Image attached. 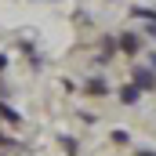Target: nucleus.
<instances>
[{
  "instance_id": "nucleus-9",
  "label": "nucleus",
  "mask_w": 156,
  "mask_h": 156,
  "mask_svg": "<svg viewBox=\"0 0 156 156\" xmlns=\"http://www.w3.org/2000/svg\"><path fill=\"white\" fill-rule=\"evenodd\" d=\"M7 66H11V58H7V55L0 51V73H7Z\"/></svg>"
},
{
  "instance_id": "nucleus-8",
  "label": "nucleus",
  "mask_w": 156,
  "mask_h": 156,
  "mask_svg": "<svg viewBox=\"0 0 156 156\" xmlns=\"http://www.w3.org/2000/svg\"><path fill=\"white\" fill-rule=\"evenodd\" d=\"M113 142H116V145H127V142H131V134H127V131H113Z\"/></svg>"
},
{
  "instance_id": "nucleus-3",
  "label": "nucleus",
  "mask_w": 156,
  "mask_h": 156,
  "mask_svg": "<svg viewBox=\"0 0 156 156\" xmlns=\"http://www.w3.org/2000/svg\"><path fill=\"white\" fill-rule=\"evenodd\" d=\"M83 91H87V94H94V98H102V94H109V83H105L102 76H91L87 83H83Z\"/></svg>"
},
{
  "instance_id": "nucleus-12",
  "label": "nucleus",
  "mask_w": 156,
  "mask_h": 156,
  "mask_svg": "<svg viewBox=\"0 0 156 156\" xmlns=\"http://www.w3.org/2000/svg\"><path fill=\"white\" fill-rule=\"evenodd\" d=\"M153 15H156V7H153Z\"/></svg>"
},
{
  "instance_id": "nucleus-1",
  "label": "nucleus",
  "mask_w": 156,
  "mask_h": 156,
  "mask_svg": "<svg viewBox=\"0 0 156 156\" xmlns=\"http://www.w3.org/2000/svg\"><path fill=\"white\" fill-rule=\"evenodd\" d=\"M131 83H134L142 94H149V91H156V73L149 69V66H138V69L131 73Z\"/></svg>"
},
{
  "instance_id": "nucleus-2",
  "label": "nucleus",
  "mask_w": 156,
  "mask_h": 156,
  "mask_svg": "<svg viewBox=\"0 0 156 156\" xmlns=\"http://www.w3.org/2000/svg\"><path fill=\"white\" fill-rule=\"evenodd\" d=\"M120 51H123V55H138V47H142V40H138V33H131V29H127V33H120Z\"/></svg>"
},
{
  "instance_id": "nucleus-6",
  "label": "nucleus",
  "mask_w": 156,
  "mask_h": 156,
  "mask_svg": "<svg viewBox=\"0 0 156 156\" xmlns=\"http://www.w3.org/2000/svg\"><path fill=\"white\" fill-rule=\"evenodd\" d=\"M62 149H66L69 156H76V153H80V142L73 138V134H62Z\"/></svg>"
},
{
  "instance_id": "nucleus-10",
  "label": "nucleus",
  "mask_w": 156,
  "mask_h": 156,
  "mask_svg": "<svg viewBox=\"0 0 156 156\" xmlns=\"http://www.w3.org/2000/svg\"><path fill=\"white\" fill-rule=\"evenodd\" d=\"M149 69H153V73H156V51H153V55H149Z\"/></svg>"
},
{
  "instance_id": "nucleus-11",
  "label": "nucleus",
  "mask_w": 156,
  "mask_h": 156,
  "mask_svg": "<svg viewBox=\"0 0 156 156\" xmlns=\"http://www.w3.org/2000/svg\"><path fill=\"white\" fill-rule=\"evenodd\" d=\"M138 156H156V153H149V149H142V153H138Z\"/></svg>"
},
{
  "instance_id": "nucleus-7",
  "label": "nucleus",
  "mask_w": 156,
  "mask_h": 156,
  "mask_svg": "<svg viewBox=\"0 0 156 156\" xmlns=\"http://www.w3.org/2000/svg\"><path fill=\"white\" fill-rule=\"evenodd\" d=\"M18 145V138H11V134H0V149H15Z\"/></svg>"
},
{
  "instance_id": "nucleus-5",
  "label": "nucleus",
  "mask_w": 156,
  "mask_h": 156,
  "mask_svg": "<svg viewBox=\"0 0 156 156\" xmlns=\"http://www.w3.org/2000/svg\"><path fill=\"white\" fill-rule=\"evenodd\" d=\"M0 120H4V123H22V113H18V109H11L7 102H0Z\"/></svg>"
},
{
  "instance_id": "nucleus-4",
  "label": "nucleus",
  "mask_w": 156,
  "mask_h": 156,
  "mask_svg": "<svg viewBox=\"0 0 156 156\" xmlns=\"http://www.w3.org/2000/svg\"><path fill=\"white\" fill-rule=\"evenodd\" d=\"M138 98H142V91H138L134 83H127V87H120V102H123V105H138Z\"/></svg>"
}]
</instances>
